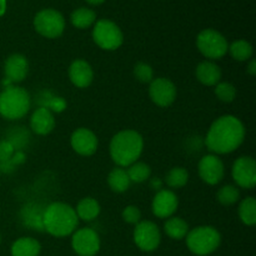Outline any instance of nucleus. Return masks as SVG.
<instances>
[{"label":"nucleus","mask_w":256,"mask_h":256,"mask_svg":"<svg viewBox=\"0 0 256 256\" xmlns=\"http://www.w3.org/2000/svg\"><path fill=\"white\" fill-rule=\"evenodd\" d=\"M6 12V0H0V18Z\"/></svg>","instance_id":"obj_38"},{"label":"nucleus","mask_w":256,"mask_h":256,"mask_svg":"<svg viewBox=\"0 0 256 256\" xmlns=\"http://www.w3.org/2000/svg\"><path fill=\"white\" fill-rule=\"evenodd\" d=\"M15 154V148L9 140H0V164H6Z\"/></svg>","instance_id":"obj_34"},{"label":"nucleus","mask_w":256,"mask_h":256,"mask_svg":"<svg viewBox=\"0 0 256 256\" xmlns=\"http://www.w3.org/2000/svg\"><path fill=\"white\" fill-rule=\"evenodd\" d=\"M216 199L224 206H232L240 199V192L235 185H224L216 192Z\"/></svg>","instance_id":"obj_30"},{"label":"nucleus","mask_w":256,"mask_h":256,"mask_svg":"<svg viewBox=\"0 0 256 256\" xmlns=\"http://www.w3.org/2000/svg\"><path fill=\"white\" fill-rule=\"evenodd\" d=\"M196 46L199 52L208 59H222L229 49L228 40L222 34L214 29H205L196 38Z\"/></svg>","instance_id":"obj_7"},{"label":"nucleus","mask_w":256,"mask_h":256,"mask_svg":"<svg viewBox=\"0 0 256 256\" xmlns=\"http://www.w3.org/2000/svg\"><path fill=\"white\" fill-rule=\"evenodd\" d=\"M150 186H152V189L154 190H162V182H160V179H158V178H155V179H152V182H150Z\"/></svg>","instance_id":"obj_36"},{"label":"nucleus","mask_w":256,"mask_h":256,"mask_svg":"<svg viewBox=\"0 0 256 256\" xmlns=\"http://www.w3.org/2000/svg\"><path fill=\"white\" fill-rule=\"evenodd\" d=\"M232 179L242 189H254L256 185V162L252 156H240L232 165Z\"/></svg>","instance_id":"obj_11"},{"label":"nucleus","mask_w":256,"mask_h":256,"mask_svg":"<svg viewBox=\"0 0 256 256\" xmlns=\"http://www.w3.org/2000/svg\"><path fill=\"white\" fill-rule=\"evenodd\" d=\"M72 24L78 29H86L90 28L96 20V14L94 10L88 9V8H79L72 12Z\"/></svg>","instance_id":"obj_25"},{"label":"nucleus","mask_w":256,"mask_h":256,"mask_svg":"<svg viewBox=\"0 0 256 256\" xmlns=\"http://www.w3.org/2000/svg\"><path fill=\"white\" fill-rule=\"evenodd\" d=\"M222 244V235L214 226L204 225L190 230L186 235L188 249L198 256H206L216 252Z\"/></svg>","instance_id":"obj_5"},{"label":"nucleus","mask_w":256,"mask_h":256,"mask_svg":"<svg viewBox=\"0 0 256 256\" xmlns=\"http://www.w3.org/2000/svg\"><path fill=\"white\" fill-rule=\"evenodd\" d=\"M246 72H249L250 75H252V76L256 75V62H255V59H250Z\"/></svg>","instance_id":"obj_37"},{"label":"nucleus","mask_w":256,"mask_h":256,"mask_svg":"<svg viewBox=\"0 0 256 256\" xmlns=\"http://www.w3.org/2000/svg\"><path fill=\"white\" fill-rule=\"evenodd\" d=\"M126 172L130 182L140 184V182H144L149 179L150 175H152V169H150L149 165L145 164V162H134V164L130 165V166H128Z\"/></svg>","instance_id":"obj_29"},{"label":"nucleus","mask_w":256,"mask_h":256,"mask_svg":"<svg viewBox=\"0 0 256 256\" xmlns=\"http://www.w3.org/2000/svg\"><path fill=\"white\" fill-rule=\"evenodd\" d=\"M228 52L236 62H248L252 56V46L246 40H236L229 46Z\"/></svg>","instance_id":"obj_28"},{"label":"nucleus","mask_w":256,"mask_h":256,"mask_svg":"<svg viewBox=\"0 0 256 256\" xmlns=\"http://www.w3.org/2000/svg\"><path fill=\"white\" fill-rule=\"evenodd\" d=\"M45 108H48L52 112H62L66 108V102L62 98L52 96V95L46 102V104H45Z\"/></svg>","instance_id":"obj_35"},{"label":"nucleus","mask_w":256,"mask_h":256,"mask_svg":"<svg viewBox=\"0 0 256 256\" xmlns=\"http://www.w3.org/2000/svg\"><path fill=\"white\" fill-rule=\"evenodd\" d=\"M164 232L170 239L182 240L186 238L188 232H189V225L182 218L172 216L165 222Z\"/></svg>","instance_id":"obj_23"},{"label":"nucleus","mask_w":256,"mask_h":256,"mask_svg":"<svg viewBox=\"0 0 256 256\" xmlns=\"http://www.w3.org/2000/svg\"><path fill=\"white\" fill-rule=\"evenodd\" d=\"M179 206V199L172 190L162 189L155 194L152 199V214L160 219H169Z\"/></svg>","instance_id":"obj_14"},{"label":"nucleus","mask_w":256,"mask_h":256,"mask_svg":"<svg viewBox=\"0 0 256 256\" xmlns=\"http://www.w3.org/2000/svg\"><path fill=\"white\" fill-rule=\"evenodd\" d=\"M215 95L220 102H232L236 96V88L230 82H218L215 85Z\"/></svg>","instance_id":"obj_31"},{"label":"nucleus","mask_w":256,"mask_h":256,"mask_svg":"<svg viewBox=\"0 0 256 256\" xmlns=\"http://www.w3.org/2000/svg\"><path fill=\"white\" fill-rule=\"evenodd\" d=\"M69 79L76 88H80V89L88 88L94 79L92 68L85 60H74L69 66Z\"/></svg>","instance_id":"obj_17"},{"label":"nucleus","mask_w":256,"mask_h":256,"mask_svg":"<svg viewBox=\"0 0 256 256\" xmlns=\"http://www.w3.org/2000/svg\"><path fill=\"white\" fill-rule=\"evenodd\" d=\"M30 104V95L24 88L9 85L0 92V115L4 119H22L29 112Z\"/></svg>","instance_id":"obj_4"},{"label":"nucleus","mask_w":256,"mask_h":256,"mask_svg":"<svg viewBox=\"0 0 256 256\" xmlns=\"http://www.w3.org/2000/svg\"><path fill=\"white\" fill-rule=\"evenodd\" d=\"M239 218L245 225L252 226L256 222V200L252 196L245 198L239 205Z\"/></svg>","instance_id":"obj_27"},{"label":"nucleus","mask_w":256,"mask_h":256,"mask_svg":"<svg viewBox=\"0 0 256 256\" xmlns=\"http://www.w3.org/2000/svg\"><path fill=\"white\" fill-rule=\"evenodd\" d=\"M5 79L9 82H20L26 78L29 72V62L22 54H12L5 60L4 64Z\"/></svg>","instance_id":"obj_16"},{"label":"nucleus","mask_w":256,"mask_h":256,"mask_svg":"<svg viewBox=\"0 0 256 256\" xmlns=\"http://www.w3.org/2000/svg\"><path fill=\"white\" fill-rule=\"evenodd\" d=\"M135 245L142 252H154L159 248L162 242V232L155 222L145 220L138 222L132 234Z\"/></svg>","instance_id":"obj_9"},{"label":"nucleus","mask_w":256,"mask_h":256,"mask_svg":"<svg viewBox=\"0 0 256 256\" xmlns=\"http://www.w3.org/2000/svg\"><path fill=\"white\" fill-rule=\"evenodd\" d=\"M72 248L79 256H95L100 250V238L90 228L75 230L72 238Z\"/></svg>","instance_id":"obj_10"},{"label":"nucleus","mask_w":256,"mask_h":256,"mask_svg":"<svg viewBox=\"0 0 256 256\" xmlns=\"http://www.w3.org/2000/svg\"><path fill=\"white\" fill-rule=\"evenodd\" d=\"M188 182H189V172L185 168L182 166H175L170 169L165 176V182L172 189H180L185 186Z\"/></svg>","instance_id":"obj_26"},{"label":"nucleus","mask_w":256,"mask_h":256,"mask_svg":"<svg viewBox=\"0 0 256 256\" xmlns=\"http://www.w3.org/2000/svg\"><path fill=\"white\" fill-rule=\"evenodd\" d=\"M108 184H109L110 189L115 192H126L132 184L129 176H128L126 169L120 166L114 168L108 176Z\"/></svg>","instance_id":"obj_24"},{"label":"nucleus","mask_w":256,"mask_h":256,"mask_svg":"<svg viewBox=\"0 0 256 256\" xmlns=\"http://www.w3.org/2000/svg\"><path fill=\"white\" fill-rule=\"evenodd\" d=\"M0 242H2V236H0Z\"/></svg>","instance_id":"obj_40"},{"label":"nucleus","mask_w":256,"mask_h":256,"mask_svg":"<svg viewBox=\"0 0 256 256\" xmlns=\"http://www.w3.org/2000/svg\"><path fill=\"white\" fill-rule=\"evenodd\" d=\"M92 40L102 49L112 52L119 49L124 42V35L114 22L108 19L98 20L92 29Z\"/></svg>","instance_id":"obj_6"},{"label":"nucleus","mask_w":256,"mask_h":256,"mask_svg":"<svg viewBox=\"0 0 256 256\" xmlns=\"http://www.w3.org/2000/svg\"><path fill=\"white\" fill-rule=\"evenodd\" d=\"M34 28L42 36L56 39L65 30V19L62 12L54 9L40 10L34 18Z\"/></svg>","instance_id":"obj_8"},{"label":"nucleus","mask_w":256,"mask_h":256,"mask_svg":"<svg viewBox=\"0 0 256 256\" xmlns=\"http://www.w3.org/2000/svg\"><path fill=\"white\" fill-rule=\"evenodd\" d=\"M42 212L44 208L38 204H28L22 210V220L25 226L30 228L32 230H39L42 232Z\"/></svg>","instance_id":"obj_21"},{"label":"nucleus","mask_w":256,"mask_h":256,"mask_svg":"<svg viewBox=\"0 0 256 256\" xmlns=\"http://www.w3.org/2000/svg\"><path fill=\"white\" fill-rule=\"evenodd\" d=\"M42 252L40 242L34 238H20L12 245V256H39Z\"/></svg>","instance_id":"obj_20"},{"label":"nucleus","mask_w":256,"mask_h":256,"mask_svg":"<svg viewBox=\"0 0 256 256\" xmlns=\"http://www.w3.org/2000/svg\"><path fill=\"white\" fill-rule=\"evenodd\" d=\"M79 219L74 208L65 202H52L44 208L42 226L55 238H65L76 230Z\"/></svg>","instance_id":"obj_2"},{"label":"nucleus","mask_w":256,"mask_h":256,"mask_svg":"<svg viewBox=\"0 0 256 256\" xmlns=\"http://www.w3.org/2000/svg\"><path fill=\"white\" fill-rule=\"evenodd\" d=\"M70 144L75 152L82 156H90L96 152L99 142L96 135L92 130L86 128H79L72 134Z\"/></svg>","instance_id":"obj_15"},{"label":"nucleus","mask_w":256,"mask_h":256,"mask_svg":"<svg viewBox=\"0 0 256 256\" xmlns=\"http://www.w3.org/2000/svg\"><path fill=\"white\" fill-rule=\"evenodd\" d=\"M195 75H196V79L202 84L206 85V86H214L218 82H220L222 69L215 62L205 60V62H200L198 65L196 70H195Z\"/></svg>","instance_id":"obj_19"},{"label":"nucleus","mask_w":256,"mask_h":256,"mask_svg":"<svg viewBox=\"0 0 256 256\" xmlns=\"http://www.w3.org/2000/svg\"><path fill=\"white\" fill-rule=\"evenodd\" d=\"M198 170L202 182L209 185L219 184L225 174L224 162L215 154L202 156L198 165Z\"/></svg>","instance_id":"obj_13"},{"label":"nucleus","mask_w":256,"mask_h":256,"mask_svg":"<svg viewBox=\"0 0 256 256\" xmlns=\"http://www.w3.org/2000/svg\"><path fill=\"white\" fill-rule=\"evenodd\" d=\"M134 76L140 82H152L154 79V70L146 62H138L134 66Z\"/></svg>","instance_id":"obj_32"},{"label":"nucleus","mask_w":256,"mask_h":256,"mask_svg":"<svg viewBox=\"0 0 256 256\" xmlns=\"http://www.w3.org/2000/svg\"><path fill=\"white\" fill-rule=\"evenodd\" d=\"M144 149V139L138 132L132 129L122 130L112 136L110 142V156L120 168L130 166L138 162Z\"/></svg>","instance_id":"obj_3"},{"label":"nucleus","mask_w":256,"mask_h":256,"mask_svg":"<svg viewBox=\"0 0 256 256\" xmlns=\"http://www.w3.org/2000/svg\"><path fill=\"white\" fill-rule=\"evenodd\" d=\"M122 219L128 224L136 225L138 222H140V219H142L140 209L138 206H134V205H129V206H126L122 210Z\"/></svg>","instance_id":"obj_33"},{"label":"nucleus","mask_w":256,"mask_h":256,"mask_svg":"<svg viewBox=\"0 0 256 256\" xmlns=\"http://www.w3.org/2000/svg\"><path fill=\"white\" fill-rule=\"evenodd\" d=\"M30 128L38 135L50 134L55 128L54 115L48 108H38L30 118Z\"/></svg>","instance_id":"obj_18"},{"label":"nucleus","mask_w":256,"mask_h":256,"mask_svg":"<svg viewBox=\"0 0 256 256\" xmlns=\"http://www.w3.org/2000/svg\"><path fill=\"white\" fill-rule=\"evenodd\" d=\"M104 2L105 0H86L88 4H90V5H100V4H102Z\"/></svg>","instance_id":"obj_39"},{"label":"nucleus","mask_w":256,"mask_h":256,"mask_svg":"<svg viewBox=\"0 0 256 256\" xmlns=\"http://www.w3.org/2000/svg\"><path fill=\"white\" fill-rule=\"evenodd\" d=\"M75 212L78 215V219H82V222H92L99 216L100 204L92 198H84L78 202Z\"/></svg>","instance_id":"obj_22"},{"label":"nucleus","mask_w":256,"mask_h":256,"mask_svg":"<svg viewBox=\"0 0 256 256\" xmlns=\"http://www.w3.org/2000/svg\"><path fill=\"white\" fill-rule=\"evenodd\" d=\"M244 138L245 128L240 119L234 115H224L212 124L205 144L212 154H230L242 144Z\"/></svg>","instance_id":"obj_1"},{"label":"nucleus","mask_w":256,"mask_h":256,"mask_svg":"<svg viewBox=\"0 0 256 256\" xmlns=\"http://www.w3.org/2000/svg\"><path fill=\"white\" fill-rule=\"evenodd\" d=\"M149 96L158 106H170L176 99V86L166 78H156L149 85Z\"/></svg>","instance_id":"obj_12"}]
</instances>
